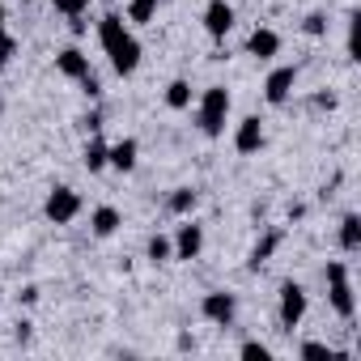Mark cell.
Instances as JSON below:
<instances>
[{"label": "cell", "instance_id": "cell-27", "mask_svg": "<svg viewBox=\"0 0 361 361\" xmlns=\"http://www.w3.org/2000/svg\"><path fill=\"white\" fill-rule=\"evenodd\" d=\"M81 123H85V132H98V128H102V119H98V115H85Z\"/></svg>", "mask_w": 361, "mask_h": 361}, {"label": "cell", "instance_id": "cell-8", "mask_svg": "<svg viewBox=\"0 0 361 361\" xmlns=\"http://www.w3.org/2000/svg\"><path fill=\"white\" fill-rule=\"evenodd\" d=\"M200 310H204V319H213V323H230L234 319V293H226V289H217V293H204V302H200Z\"/></svg>", "mask_w": 361, "mask_h": 361}, {"label": "cell", "instance_id": "cell-19", "mask_svg": "<svg viewBox=\"0 0 361 361\" xmlns=\"http://www.w3.org/2000/svg\"><path fill=\"white\" fill-rule=\"evenodd\" d=\"M85 166H90V170H102V166H106V145H102V140H90V145H85Z\"/></svg>", "mask_w": 361, "mask_h": 361}, {"label": "cell", "instance_id": "cell-3", "mask_svg": "<svg viewBox=\"0 0 361 361\" xmlns=\"http://www.w3.org/2000/svg\"><path fill=\"white\" fill-rule=\"evenodd\" d=\"M327 285H331V306H336V314H344V319H353V310H357V302H353V285H348V268L336 259V264H327Z\"/></svg>", "mask_w": 361, "mask_h": 361}, {"label": "cell", "instance_id": "cell-9", "mask_svg": "<svg viewBox=\"0 0 361 361\" xmlns=\"http://www.w3.org/2000/svg\"><path fill=\"white\" fill-rule=\"evenodd\" d=\"M264 145V123L255 119V115H247L243 123H238V132H234V149L238 153H255Z\"/></svg>", "mask_w": 361, "mask_h": 361}, {"label": "cell", "instance_id": "cell-14", "mask_svg": "<svg viewBox=\"0 0 361 361\" xmlns=\"http://www.w3.org/2000/svg\"><path fill=\"white\" fill-rule=\"evenodd\" d=\"M90 226H94V234H98V238H111V234L119 230V213H115L111 204H102V209H94Z\"/></svg>", "mask_w": 361, "mask_h": 361}, {"label": "cell", "instance_id": "cell-12", "mask_svg": "<svg viewBox=\"0 0 361 361\" xmlns=\"http://www.w3.org/2000/svg\"><path fill=\"white\" fill-rule=\"evenodd\" d=\"M247 51H251L255 60H272V56L281 51V39H276L272 30H255V35L247 39Z\"/></svg>", "mask_w": 361, "mask_h": 361}, {"label": "cell", "instance_id": "cell-28", "mask_svg": "<svg viewBox=\"0 0 361 361\" xmlns=\"http://www.w3.org/2000/svg\"><path fill=\"white\" fill-rule=\"evenodd\" d=\"M0 35H5V9H0Z\"/></svg>", "mask_w": 361, "mask_h": 361}, {"label": "cell", "instance_id": "cell-20", "mask_svg": "<svg viewBox=\"0 0 361 361\" xmlns=\"http://www.w3.org/2000/svg\"><path fill=\"white\" fill-rule=\"evenodd\" d=\"M170 255H174L170 238H161V234H157V238H149V259H153V264H166Z\"/></svg>", "mask_w": 361, "mask_h": 361}, {"label": "cell", "instance_id": "cell-11", "mask_svg": "<svg viewBox=\"0 0 361 361\" xmlns=\"http://www.w3.org/2000/svg\"><path fill=\"white\" fill-rule=\"evenodd\" d=\"M56 68H60L64 77H73V81H81V77L90 73V56H85L81 47H64V51L56 56Z\"/></svg>", "mask_w": 361, "mask_h": 361}, {"label": "cell", "instance_id": "cell-21", "mask_svg": "<svg viewBox=\"0 0 361 361\" xmlns=\"http://www.w3.org/2000/svg\"><path fill=\"white\" fill-rule=\"evenodd\" d=\"M157 13V0H132V5H128V18L132 22H149Z\"/></svg>", "mask_w": 361, "mask_h": 361}, {"label": "cell", "instance_id": "cell-1", "mask_svg": "<svg viewBox=\"0 0 361 361\" xmlns=\"http://www.w3.org/2000/svg\"><path fill=\"white\" fill-rule=\"evenodd\" d=\"M98 39H102V47H106L115 73H119V77H132L136 64H140V43L128 35V26H123L119 13H106V18L98 22Z\"/></svg>", "mask_w": 361, "mask_h": 361}, {"label": "cell", "instance_id": "cell-17", "mask_svg": "<svg viewBox=\"0 0 361 361\" xmlns=\"http://www.w3.org/2000/svg\"><path fill=\"white\" fill-rule=\"evenodd\" d=\"M276 247H281V230H272V234H268V238H264V243H259V247H255V251H251V268H255V272H259V268H264V264H268V255H272V251H276Z\"/></svg>", "mask_w": 361, "mask_h": 361}, {"label": "cell", "instance_id": "cell-4", "mask_svg": "<svg viewBox=\"0 0 361 361\" xmlns=\"http://www.w3.org/2000/svg\"><path fill=\"white\" fill-rule=\"evenodd\" d=\"M43 213L56 221V226H68L77 213H81V196L73 192V188H56L51 196H47V204H43Z\"/></svg>", "mask_w": 361, "mask_h": 361}, {"label": "cell", "instance_id": "cell-13", "mask_svg": "<svg viewBox=\"0 0 361 361\" xmlns=\"http://www.w3.org/2000/svg\"><path fill=\"white\" fill-rule=\"evenodd\" d=\"M136 140H119V145H106V166H115V170H132L136 166Z\"/></svg>", "mask_w": 361, "mask_h": 361}, {"label": "cell", "instance_id": "cell-18", "mask_svg": "<svg viewBox=\"0 0 361 361\" xmlns=\"http://www.w3.org/2000/svg\"><path fill=\"white\" fill-rule=\"evenodd\" d=\"M192 209H196V192H192V188H178V192L170 196V213L183 217V213H192Z\"/></svg>", "mask_w": 361, "mask_h": 361}, {"label": "cell", "instance_id": "cell-26", "mask_svg": "<svg viewBox=\"0 0 361 361\" xmlns=\"http://www.w3.org/2000/svg\"><path fill=\"white\" fill-rule=\"evenodd\" d=\"M9 60H13V39H9V35H0V68H5Z\"/></svg>", "mask_w": 361, "mask_h": 361}, {"label": "cell", "instance_id": "cell-6", "mask_svg": "<svg viewBox=\"0 0 361 361\" xmlns=\"http://www.w3.org/2000/svg\"><path fill=\"white\" fill-rule=\"evenodd\" d=\"M293 85H298V68H276V73H268V81H264V98H268L272 106H281V102L293 94Z\"/></svg>", "mask_w": 361, "mask_h": 361}, {"label": "cell", "instance_id": "cell-7", "mask_svg": "<svg viewBox=\"0 0 361 361\" xmlns=\"http://www.w3.org/2000/svg\"><path fill=\"white\" fill-rule=\"evenodd\" d=\"M204 30H209V39H226L234 30V9L226 5V0H213V5L204 9Z\"/></svg>", "mask_w": 361, "mask_h": 361}, {"label": "cell", "instance_id": "cell-22", "mask_svg": "<svg viewBox=\"0 0 361 361\" xmlns=\"http://www.w3.org/2000/svg\"><path fill=\"white\" fill-rule=\"evenodd\" d=\"M51 5H56L64 18H81V13L90 9V0H51Z\"/></svg>", "mask_w": 361, "mask_h": 361}, {"label": "cell", "instance_id": "cell-16", "mask_svg": "<svg viewBox=\"0 0 361 361\" xmlns=\"http://www.w3.org/2000/svg\"><path fill=\"white\" fill-rule=\"evenodd\" d=\"M166 106H174V111L192 106V85H188V81H170V85H166Z\"/></svg>", "mask_w": 361, "mask_h": 361}, {"label": "cell", "instance_id": "cell-25", "mask_svg": "<svg viewBox=\"0 0 361 361\" xmlns=\"http://www.w3.org/2000/svg\"><path fill=\"white\" fill-rule=\"evenodd\" d=\"M302 357H327V361H331L336 353H331L327 344H302Z\"/></svg>", "mask_w": 361, "mask_h": 361}, {"label": "cell", "instance_id": "cell-15", "mask_svg": "<svg viewBox=\"0 0 361 361\" xmlns=\"http://www.w3.org/2000/svg\"><path fill=\"white\" fill-rule=\"evenodd\" d=\"M340 247H344V251H357V247H361V217H357V213H348V217L340 221Z\"/></svg>", "mask_w": 361, "mask_h": 361}, {"label": "cell", "instance_id": "cell-5", "mask_svg": "<svg viewBox=\"0 0 361 361\" xmlns=\"http://www.w3.org/2000/svg\"><path fill=\"white\" fill-rule=\"evenodd\" d=\"M281 327H298L302 323V314H306V289L302 285H293V281H285L281 285Z\"/></svg>", "mask_w": 361, "mask_h": 361}, {"label": "cell", "instance_id": "cell-24", "mask_svg": "<svg viewBox=\"0 0 361 361\" xmlns=\"http://www.w3.org/2000/svg\"><path fill=\"white\" fill-rule=\"evenodd\" d=\"M243 357H247V361H268L272 353H268V344H259V340H247V344H243Z\"/></svg>", "mask_w": 361, "mask_h": 361}, {"label": "cell", "instance_id": "cell-23", "mask_svg": "<svg viewBox=\"0 0 361 361\" xmlns=\"http://www.w3.org/2000/svg\"><path fill=\"white\" fill-rule=\"evenodd\" d=\"M302 30H306L310 39H319V35H327V18H323V13H310V18L302 22Z\"/></svg>", "mask_w": 361, "mask_h": 361}, {"label": "cell", "instance_id": "cell-10", "mask_svg": "<svg viewBox=\"0 0 361 361\" xmlns=\"http://www.w3.org/2000/svg\"><path fill=\"white\" fill-rule=\"evenodd\" d=\"M204 247V230L200 226H178V238H174V255L178 259H196Z\"/></svg>", "mask_w": 361, "mask_h": 361}, {"label": "cell", "instance_id": "cell-2", "mask_svg": "<svg viewBox=\"0 0 361 361\" xmlns=\"http://www.w3.org/2000/svg\"><path fill=\"white\" fill-rule=\"evenodd\" d=\"M226 115H230V94H226V85H209L204 98H200V115H196L200 132H204V136H221V132H226Z\"/></svg>", "mask_w": 361, "mask_h": 361}]
</instances>
